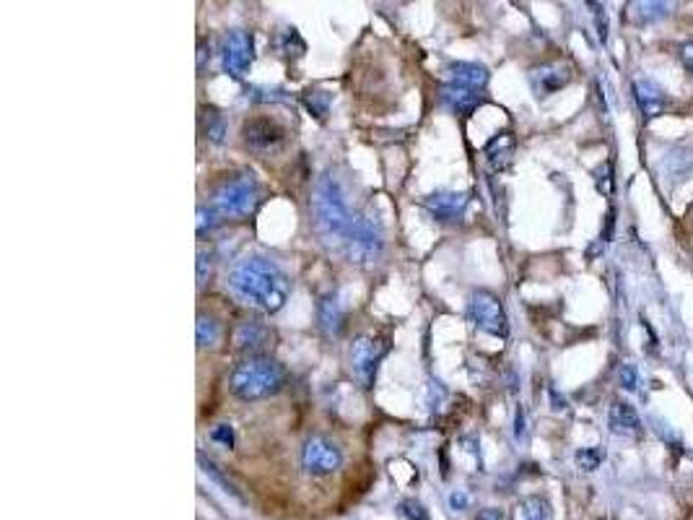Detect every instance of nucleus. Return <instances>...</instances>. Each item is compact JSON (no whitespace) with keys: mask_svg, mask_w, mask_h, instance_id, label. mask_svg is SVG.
Listing matches in <instances>:
<instances>
[{"mask_svg":"<svg viewBox=\"0 0 693 520\" xmlns=\"http://www.w3.org/2000/svg\"><path fill=\"white\" fill-rule=\"evenodd\" d=\"M231 291L244 299L247 305L275 315L291 291V281L278 268V263H273L270 258L263 255H247L242 258L229 274Z\"/></svg>","mask_w":693,"mask_h":520,"instance_id":"obj_1","label":"nucleus"},{"mask_svg":"<svg viewBox=\"0 0 693 520\" xmlns=\"http://www.w3.org/2000/svg\"><path fill=\"white\" fill-rule=\"evenodd\" d=\"M289 383V372L278 360L268 354L244 357L234 364L229 375L231 396L239 400H266L278 396Z\"/></svg>","mask_w":693,"mask_h":520,"instance_id":"obj_2","label":"nucleus"},{"mask_svg":"<svg viewBox=\"0 0 693 520\" xmlns=\"http://www.w3.org/2000/svg\"><path fill=\"white\" fill-rule=\"evenodd\" d=\"M309 211H312V224L314 232L325 242H346L348 229H350V211L343 198L341 182L333 175H322L312 190L309 198Z\"/></svg>","mask_w":693,"mask_h":520,"instance_id":"obj_3","label":"nucleus"},{"mask_svg":"<svg viewBox=\"0 0 693 520\" xmlns=\"http://www.w3.org/2000/svg\"><path fill=\"white\" fill-rule=\"evenodd\" d=\"M263 200V188L252 172H236L224 177L213 193L211 206L221 219H247Z\"/></svg>","mask_w":693,"mask_h":520,"instance_id":"obj_4","label":"nucleus"},{"mask_svg":"<svg viewBox=\"0 0 693 520\" xmlns=\"http://www.w3.org/2000/svg\"><path fill=\"white\" fill-rule=\"evenodd\" d=\"M343 247H346L350 263H356V266H369V263L380 260V255L385 250V232H382L380 216L372 208L353 213Z\"/></svg>","mask_w":693,"mask_h":520,"instance_id":"obj_5","label":"nucleus"},{"mask_svg":"<svg viewBox=\"0 0 693 520\" xmlns=\"http://www.w3.org/2000/svg\"><path fill=\"white\" fill-rule=\"evenodd\" d=\"M389 352V341L385 336H377V333H361L353 338L350 344V369H353V377L358 380L361 388H372L374 385V377H377V369L380 364L387 357Z\"/></svg>","mask_w":693,"mask_h":520,"instance_id":"obj_6","label":"nucleus"},{"mask_svg":"<svg viewBox=\"0 0 693 520\" xmlns=\"http://www.w3.org/2000/svg\"><path fill=\"white\" fill-rule=\"evenodd\" d=\"M467 321L473 322L475 328L491 333V336H499V338H506L509 333V321H506V310L501 305V299L489 291V289H475L470 291L467 297Z\"/></svg>","mask_w":693,"mask_h":520,"instance_id":"obj_7","label":"nucleus"},{"mask_svg":"<svg viewBox=\"0 0 693 520\" xmlns=\"http://www.w3.org/2000/svg\"><path fill=\"white\" fill-rule=\"evenodd\" d=\"M302 466L309 477H333L343 466V450L325 435H312L302 447Z\"/></svg>","mask_w":693,"mask_h":520,"instance_id":"obj_8","label":"nucleus"},{"mask_svg":"<svg viewBox=\"0 0 693 520\" xmlns=\"http://www.w3.org/2000/svg\"><path fill=\"white\" fill-rule=\"evenodd\" d=\"M286 128L273 118H247L242 122V144L255 154H273L283 146Z\"/></svg>","mask_w":693,"mask_h":520,"instance_id":"obj_9","label":"nucleus"},{"mask_svg":"<svg viewBox=\"0 0 693 520\" xmlns=\"http://www.w3.org/2000/svg\"><path fill=\"white\" fill-rule=\"evenodd\" d=\"M255 60V35L252 32H229L227 40L221 44V63H224V71L234 76V79H242L250 66Z\"/></svg>","mask_w":693,"mask_h":520,"instance_id":"obj_10","label":"nucleus"},{"mask_svg":"<svg viewBox=\"0 0 693 520\" xmlns=\"http://www.w3.org/2000/svg\"><path fill=\"white\" fill-rule=\"evenodd\" d=\"M424 208L428 211L431 219L442 221V224H458L465 216L467 208V196L455 193V190H436L424 198Z\"/></svg>","mask_w":693,"mask_h":520,"instance_id":"obj_11","label":"nucleus"},{"mask_svg":"<svg viewBox=\"0 0 693 520\" xmlns=\"http://www.w3.org/2000/svg\"><path fill=\"white\" fill-rule=\"evenodd\" d=\"M273 341V330L263 321H242L234 330V346L239 352H250V357L266 354Z\"/></svg>","mask_w":693,"mask_h":520,"instance_id":"obj_12","label":"nucleus"},{"mask_svg":"<svg viewBox=\"0 0 693 520\" xmlns=\"http://www.w3.org/2000/svg\"><path fill=\"white\" fill-rule=\"evenodd\" d=\"M569 81H572V71L564 63H543V66L530 71V86H533L538 99L561 91Z\"/></svg>","mask_w":693,"mask_h":520,"instance_id":"obj_13","label":"nucleus"},{"mask_svg":"<svg viewBox=\"0 0 693 520\" xmlns=\"http://www.w3.org/2000/svg\"><path fill=\"white\" fill-rule=\"evenodd\" d=\"M317 325L327 338H338L346 330V310L338 294H325L317 302Z\"/></svg>","mask_w":693,"mask_h":520,"instance_id":"obj_14","label":"nucleus"},{"mask_svg":"<svg viewBox=\"0 0 693 520\" xmlns=\"http://www.w3.org/2000/svg\"><path fill=\"white\" fill-rule=\"evenodd\" d=\"M634 99H636V105H639V110H642V115H644L647 120L662 115L665 107H667V94H665V89H662L655 79H647V76L634 79Z\"/></svg>","mask_w":693,"mask_h":520,"instance_id":"obj_15","label":"nucleus"},{"mask_svg":"<svg viewBox=\"0 0 693 520\" xmlns=\"http://www.w3.org/2000/svg\"><path fill=\"white\" fill-rule=\"evenodd\" d=\"M608 427L618 438H639L642 419L636 406H631L628 400H613V406L608 408Z\"/></svg>","mask_w":693,"mask_h":520,"instance_id":"obj_16","label":"nucleus"},{"mask_svg":"<svg viewBox=\"0 0 693 520\" xmlns=\"http://www.w3.org/2000/svg\"><path fill=\"white\" fill-rule=\"evenodd\" d=\"M439 99H442L452 113L470 115V113H475V110L483 105V91H473V89H465V86L447 83V86H442Z\"/></svg>","mask_w":693,"mask_h":520,"instance_id":"obj_17","label":"nucleus"},{"mask_svg":"<svg viewBox=\"0 0 693 520\" xmlns=\"http://www.w3.org/2000/svg\"><path fill=\"white\" fill-rule=\"evenodd\" d=\"M447 79L455 86H465V89H473V91H483L489 86V68L481 66V63H452L447 66Z\"/></svg>","mask_w":693,"mask_h":520,"instance_id":"obj_18","label":"nucleus"},{"mask_svg":"<svg viewBox=\"0 0 693 520\" xmlns=\"http://www.w3.org/2000/svg\"><path fill=\"white\" fill-rule=\"evenodd\" d=\"M514 151H517V138H514L509 130L497 133V136L486 144V149H483L486 161H489V167H491L494 172H504V169L512 164V159H514Z\"/></svg>","mask_w":693,"mask_h":520,"instance_id":"obj_19","label":"nucleus"},{"mask_svg":"<svg viewBox=\"0 0 693 520\" xmlns=\"http://www.w3.org/2000/svg\"><path fill=\"white\" fill-rule=\"evenodd\" d=\"M673 13V3H657V0H644V3H628L626 5V21L636 27H650Z\"/></svg>","mask_w":693,"mask_h":520,"instance_id":"obj_20","label":"nucleus"},{"mask_svg":"<svg viewBox=\"0 0 693 520\" xmlns=\"http://www.w3.org/2000/svg\"><path fill=\"white\" fill-rule=\"evenodd\" d=\"M659 172H662V177L673 180V185H675V182H683L693 172V151L691 149H686V146L670 151V154L662 159V164H659Z\"/></svg>","mask_w":693,"mask_h":520,"instance_id":"obj_21","label":"nucleus"},{"mask_svg":"<svg viewBox=\"0 0 693 520\" xmlns=\"http://www.w3.org/2000/svg\"><path fill=\"white\" fill-rule=\"evenodd\" d=\"M512 520H553V510H551V502L545 497H525L514 505V516Z\"/></svg>","mask_w":693,"mask_h":520,"instance_id":"obj_22","label":"nucleus"},{"mask_svg":"<svg viewBox=\"0 0 693 520\" xmlns=\"http://www.w3.org/2000/svg\"><path fill=\"white\" fill-rule=\"evenodd\" d=\"M200 130H203V136H205L211 144H224V138H227V120H224V115H221L219 110L208 107V110H203V115H200Z\"/></svg>","mask_w":693,"mask_h":520,"instance_id":"obj_23","label":"nucleus"},{"mask_svg":"<svg viewBox=\"0 0 693 520\" xmlns=\"http://www.w3.org/2000/svg\"><path fill=\"white\" fill-rule=\"evenodd\" d=\"M221 336V325L213 315H205L200 313L197 315V322H195V338H197V346L205 349V346H213Z\"/></svg>","mask_w":693,"mask_h":520,"instance_id":"obj_24","label":"nucleus"},{"mask_svg":"<svg viewBox=\"0 0 693 520\" xmlns=\"http://www.w3.org/2000/svg\"><path fill=\"white\" fill-rule=\"evenodd\" d=\"M304 105L317 120H325L327 113H330V105H333V94L325 91V89H309V91H304Z\"/></svg>","mask_w":693,"mask_h":520,"instance_id":"obj_25","label":"nucleus"},{"mask_svg":"<svg viewBox=\"0 0 693 520\" xmlns=\"http://www.w3.org/2000/svg\"><path fill=\"white\" fill-rule=\"evenodd\" d=\"M595 188H597V193L600 196H613V190H616V172H613V161H603L595 172Z\"/></svg>","mask_w":693,"mask_h":520,"instance_id":"obj_26","label":"nucleus"},{"mask_svg":"<svg viewBox=\"0 0 693 520\" xmlns=\"http://www.w3.org/2000/svg\"><path fill=\"white\" fill-rule=\"evenodd\" d=\"M603 458H605V455H603L600 447H581V450H577V455H574L577 466L581 471H587V474L597 471L600 463H603Z\"/></svg>","mask_w":693,"mask_h":520,"instance_id":"obj_27","label":"nucleus"},{"mask_svg":"<svg viewBox=\"0 0 693 520\" xmlns=\"http://www.w3.org/2000/svg\"><path fill=\"white\" fill-rule=\"evenodd\" d=\"M281 50H283L289 58H302L304 50H307V44L299 37L296 29H286V32H283V40H281Z\"/></svg>","mask_w":693,"mask_h":520,"instance_id":"obj_28","label":"nucleus"},{"mask_svg":"<svg viewBox=\"0 0 693 520\" xmlns=\"http://www.w3.org/2000/svg\"><path fill=\"white\" fill-rule=\"evenodd\" d=\"M219 227V213H216V208L213 206H197V235L203 237L205 232H211V229H216Z\"/></svg>","mask_w":693,"mask_h":520,"instance_id":"obj_29","label":"nucleus"},{"mask_svg":"<svg viewBox=\"0 0 693 520\" xmlns=\"http://www.w3.org/2000/svg\"><path fill=\"white\" fill-rule=\"evenodd\" d=\"M618 385H620L623 391H628V393H634V391L639 388V369H636V364L626 361V364L618 369Z\"/></svg>","mask_w":693,"mask_h":520,"instance_id":"obj_30","label":"nucleus"},{"mask_svg":"<svg viewBox=\"0 0 693 520\" xmlns=\"http://www.w3.org/2000/svg\"><path fill=\"white\" fill-rule=\"evenodd\" d=\"M197 461H200L203 471H205V474H208L211 479L216 481V484H221V486H224V492H227V494H231V497H239V494H236V489L231 486V481L224 479V474H221V471L216 469V463H213V461H205V455H203V453L197 455Z\"/></svg>","mask_w":693,"mask_h":520,"instance_id":"obj_31","label":"nucleus"},{"mask_svg":"<svg viewBox=\"0 0 693 520\" xmlns=\"http://www.w3.org/2000/svg\"><path fill=\"white\" fill-rule=\"evenodd\" d=\"M397 510H400V516L405 520H428V513H426V508L419 500H403L397 505Z\"/></svg>","mask_w":693,"mask_h":520,"instance_id":"obj_32","label":"nucleus"},{"mask_svg":"<svg viewBox=\"0 0 693 520\" xmlns=\"http://www.w3.org/2000/svg\"><path fill=\"white\" fill-rule=\"evenodd\" d=\"M211 276H213V260H211V255L200 252L197 255V289H203L211 281Z\"/></svg>","mask_w":693,"mask_h":520,"instance_id":"obj_33","label":"nucleus"},{"mask_svg":"<svg viewBox=\"0 0 693 520\" xmlns=\"http://www.w3.org/2000/svg\"><path fill=\"white\" fill-rule=\"evenodd\" d=\"M589 8H592V13H595L597 37H600V42L605 44V42H608V16H605V11H603V5H600V3H589Z\"/></svg>","mask_w":693,"mask_h":520,"instance_id":"obj_34","label":"nucleus"},{"mask_svg":"<svg viewBox=\"0 0 693 520\" xmlns=\"http://www.w3.org/2000/svg\"><path fill=\"white\" fill-rule=\"evenodd\" d=\"M211 440L219 442V445H224V447H234V430H231V424H216L213 430H211Z\"/></svg>","mask_w":693,"mask_h":520,"instance_id":"obj_35","label":"nucleus"},{"mask_svg":"<svg viewBox=\"0 0 693 520\" xmlns=\"http://www.w3.org/2000/svg\"><path fill=\"white\" fill-rule=\"evenodd\" d=\"M613 229H616V208H611L608 211V216H605V229H603V235H600V244H608V242L613 240Z\"/></svg>","mask_w":693,"mask_h":520,"instance_id":"obj_36","label":"nucleus"},{"mask_svg":"<svg viewBox=\"0 0 693 520\" xmlns=\"http://www.w3.org/2000/svg\"><path fill=\"white\" fill-rule=\"evenodd\" d=\"M514 435H517V440L527 438V419H525V408L522 406L517 408V416H514Z\"/></svg>","mask_w":693,"mask_h":520,"instance_id":"obj_37","label":"nucleus"},{"mask_svg":"<svg viewBox=\"0 0 693 520\" xmlns=\"http://www.w3.org/2000/svg\"><path fill=\"white\" fill-rule=\"evenodd\" d=\"M681 60H683L686 71L693 76V40L686 42V44H681Z\"/></svg>","mask_w":693,"mask_h":520,"instance_id":"obj_38","label":"nucleus"},{"mask_svg":"<svg viewBox=\"0 0 693 520\" xmlns=\"http://www.w3.org/2000/svg\"><path fill=\"white\" fill-rule=\"evenodd\" d=\"M450 508L452 510H465L467 508V494L465 492H452L450 494Z\"/></svg>","mask_w":693,"mask_h":520,"instance_id":"obj_39","label":"nucleus"},{"mask_svg":"<svg viewBox=\"0 0 693 520\" xmlns=\"http://www.w3.org/2000/svg\"><path fill=\"white\" fill-rule=\"evenodd\" d=\"M475 520H506V516L501 510H497V508H486Z\"/></svg>","mask_w":693,"mask_h":520,"instance_id":"obj_40","label":"nucleus"}]
</instances>
